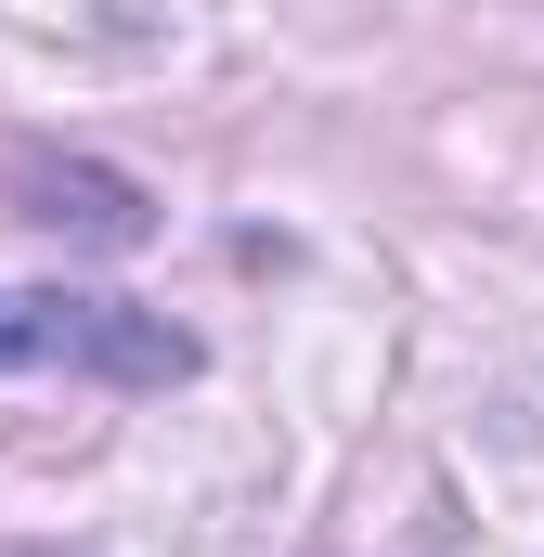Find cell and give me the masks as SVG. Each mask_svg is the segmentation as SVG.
Segmentation results:
<instances>
[{
    "instance_id": "6da1fadb",
    "label": "cell",
    "mask_w": 544,
    "mask_h": 557,
    "mask_svg": "<svg viewBox=\"0 0 544 557\" xmlns=\"http://www.w3.org/2000/svg\"><path fill=\"white\" fill-rule=\"evenodd\" d=\"M13 363H78V376H118V389H169V376H195V337L169 311H131V298H0V376Z\"/></svg>"
},
{
    "instance_id": "7a4b0ae2",
    "label": "cell",
    "mask_w": 544,
    "mask_h": 557,
    "mask_svg": "<svg viewBox=\"0 0 544 557\" xmlns=\"http://www.w3.org/2000/svg\"><path fill=\"white\" fill-rule=\"evenodd\" d=\"M13 221H39V234H65V247H143L156 234V195H143L131 169H91V156H52V143H26L13 156Z\"/></svg>"
}]
</instances>
